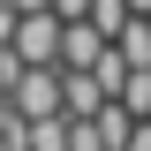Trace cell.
Returning <instances> with one entry per match:
<instances>
[{
    "mask_svg": "<svg viewBox=\"0 0 151 151\" xmlns=\"http://www.w3.org/2000/svg\"><path fill=\"white\" fill-rule=\"evenodd\" d=\"M129 8H136V15H151V0H129Z\"/></svg>",
    "mask_w": 151,
    "mask_h": 151,
    "instance_id": "ba28073f",
    "label": "cell"
},
{
    "mask_svg": "<svg viewBox=\"0 0 151 151\" xmlns=\"http://www.w3.org/2000/svg\"><path fill=\"white\" fill-rule=\"evenodd\" d=\"M144 121H151V113H144Z\"/></svg>",
    "mask_w": 151,
    "mask_h": 151,
    "instance_id": "9c48e42d",
    "label": "cell"
},
{
    "mask_svg": "<svg viewBox=\"0 0 151 151\" xmlns=\"http://www.w3.org/2000/svg\"><path fill=\"white\" fill-rule=\"evenodd\" d=\"M8 106H15L23 121H45V113H60V68H53V60H23V76L8 83Z\"/></svg>",
    "mask_w": 151,
    "mask_h": 151,
    "instance_id": "6da1fadb",
    "label": "cell"
},
{
    "mask_svg": "<svg viewBox=\"0 0 151 151\" xmlns=\"http://www.w3.org/2000/svg\"><path fill=\"white\" fill-rule=\"evenodd\" d=\"M8 45H15L23 60H53V68H60V15H53V8H23L15 30H8Z\"/></svg>",
    "mask_w": 151,
    "mask_h": 151,
    "instance_id": "7a4b0ae2",
    "label": "cell"
},
{
    "mask_svg": "<svg viewBox=\"0 0 151 151\" xmlns=\"http://www.w3.org/2000/svg\"><path fill=\"white\" fill-rule=\"evenodd\" d=\"M83 8H91V0H53V15H60V23H76Z\"/></svg>",
    "mask_w": 151,
    "mask_h": 151,
    "instance_id": "52a82bcc",
    "label": "cell"
},
{
    "mask_svg": "<svg viewBox=\"0 0 151 151\" xmlns=\"http://www.w3.org/2000/svg\"><path fill=\"white\" fill-rule=\"evenodd\" d=\"M106 98H113V91L98 83L91 68H60V113H98Z\"/></svg>",
    "mask_w": 151,
    "mask_h": 151,
    "instance_id": "3957f363",
    "label": "cell"
},
{
    "mask_svg": "<svg viewBox=\"0 0 151 151\" xmlns=\"http://www.w3.org/2000/svg\"><path fill=\"white\" fill-rule=\"evenodd\" d=\"M129 15H136L129 0H91V8H83V23H98L106 38H121V23H129Z\"/></svg>",
    "mask_w": 151,
    "mask_h": 151,
    "instance_id": "277c9868",
    "label": "cell"
},
{
    "mask_svg": "<svg viewBox=\"0 0 151 151\" xmlns=\"http://www.w3.org/2000/svg\"><path fill=\"white\" fill-rule=\"evenodd\" d=\"M121 151H151V121H136V129H129V144H121Z\"/></svg>",
    "mask_w": 151,
    "mask_h": 151,
    "instance_id": "8992f818",
    "label": "cell"
},
{
    "mask_svg": "<svg viewBox=\"0 0 151 151\" xmlns=\"http://www.w3.org/2000/svg\"><path fill=\"white\" fill-rule=\"evenodd\" d=\"M30 151H68V113H45V121H30Z\"/></svg>",
    "mask_w": 151,
    "mask_h": 151,
    "instance_id": "5b68a950",
    "label": "cell"
}]
</instances>
